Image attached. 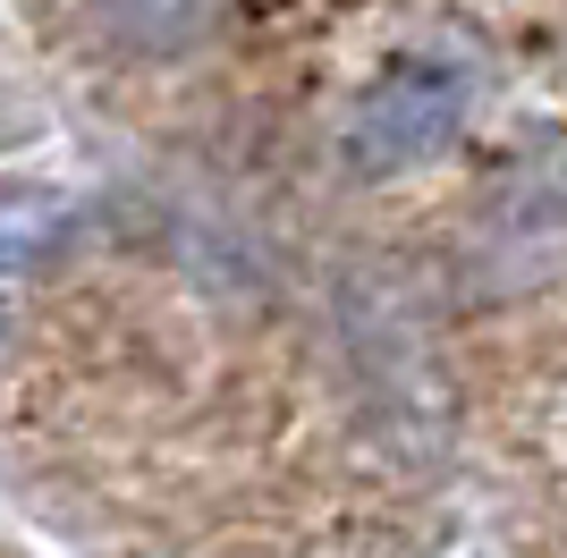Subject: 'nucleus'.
I'll list each match as a JSON object with an SVG mask.
<instances>
[{
  "label": "nucleus",
  "mask_w": 567,
  "mask_h": 558,
  "mask_svg": "<svg viewBox=\"0 0 567 558\" xmlns=\"http://www.w3.org/2000/svg\"><path fill=\"white\" fill-rule=\"evenodd\" d=\"M550 237H567V136L543 144V153L483 204V246H492L499 262L543 255Z\"/></svg>",
  "instance_id": "obj_2"
},
{
  "label": "nucleus",
  "mask_w": 567,
  "mask_h": 558,
  "mask_svg": "<svg viewBox=\"0 0 567 558\" xmlns=\"http://www.w3.org/2000/svg\"><path fill=\"white\" fill-rule=\"evenodd\" d=\"M229 0H85L94 43L118 60H187L213 43V25Z\"/></svg>",
  "instance_id": "obj_3"
},
{
  "label": "nucleus",
  "mask_w": 567,
  "mask_h": 558,
  "mask_svg": "<svg viewBox=\"0 0 567 558\" xmlns=\"http://www.w3.org/2000/svg\"><path fill=\"white\" fill-rule=\"evenodd\" d=\"M466 111H474V69H457V60H399V69H381L348 102L339 153H348L355 178H406V169L450 153Z\"/></svg>",
  "instance_id": "obj_1"
},
{
  "label": "nucleus",
  "mask_w": 567,
  "mask_h": 558,
  "mask_svg": "<svg viewBox=\"0 0 567 558\" xmlns=\"http://www.w3.org/2000/svg\"><path fill=\"white\" fill-rule=\"evenodd\" d=\"M69 220H76V204L60 186H0V271L43 262L69 237Z\"/></svg>",
  "instance_id": "obj_4"
}]
</instances>
